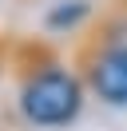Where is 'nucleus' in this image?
Returning <instances> with one entry per match:
<instances>
[{
    "label": "nucleus",
    "instance_id": "1",
    "mask_svg": "<svg viewBox=\"0 0 127 131\" xmlns=\"http://www.w3.org/2000/svg\"><path fill=\"white\" fill-rule=\"evenodd\" d=\"M87 88L76 64L48 40H24L16 52V111L36 131H64L79 119Z\"/></svg>",
    "mask_w": 127,
    "mask_h": 131
},
{
    "label": "nucleus",
    "instance_id": "2",
    "mask_svg": "<svg viewBox=\"0 0 127 131\" xmlns=\"http://www.w3.org/2000/svg\"><path fill=\"white\" fill-rule=\"evenodd\" d=\"M71 64L87 95L107 107H127V0L91 16V24L76 36Z\"/></svg>",
    "mask_w": 127,
    "mask_h": 131
},
{
    "label": "nucleus",
    "instance_id": "3",
    "mask_svg": "<svg viewBox=\"0 0 127 131\" xmlns=\"http://www.w3.org/2000/svg\"><path fill=\"white\" fill-rule=\"evenodd\" d=\"M95 8L87 4V0H64V4H56V8H48L44 16V28L56 36H79L87 24H91Z\"/></svg>",
    "mask_w": 127,
    "mask_h": 131
}]
</instances>
